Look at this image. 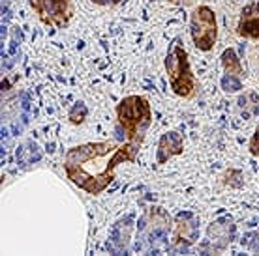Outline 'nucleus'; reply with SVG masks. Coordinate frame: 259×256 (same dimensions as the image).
<instances>
[{"label": "nucleus", "instance_id": "4468645a", "mask_svg": "<svg viewBox=\"0 0 259 256\" xmlns=\"http://www.w3.org/2000/svg\"><path fill=\"white\" fill-rule=\"evenodd\" d=\"M246 103H248V97H246V95L239 97V105H240V107H246Z\"/></svg>", "mask_w": 259, "mask_h": 256}, {"label": "nucleus", "instance_id": "1a4fd4ad", "mask_svg": "<svg viewBox=\"0 0 259 256\" xmlns=\"http://www.w3.org/2000/svg\"><path fill=\"white\" fill-rule=\"evenodd\" d=\"M222 64H223L225 71H227V75H237V77L242 75V64L233 49H225L222 52Z\"/></svg>", "mask_w": 259, "mask_h": 256}, {"label": "nucleus", "instance_id": "0eeeda50", "mask_svg": "<svg viewBox=\"0 0 259 256\" xmlns=\"http://www.w3.org/2000/svg\"><path fill=\"white\" fill-rule=\"evenodd\" d=\"M184 148V140L177 131H169L165 135H161L158 142V163H165L173 155H178Z\"/></svg>", "mask_w": 259, "mask_h": 256}, {"label": "nucleus", "instance_id": "ddd939ff", "mask_svg": "<svg viewBox=\"0 0 259 256\" xmlns=\"http://www.w3.org/2000/svg\"><path fill=\"white\" fill-rule=\"evenodd\" d=\"M92 2H96V4H120L122 0H92Z\"/></svg>", "mask_w": 259, "mask_h": 256}, {"label": "nucleus", "instance_id": "6e6552de", "mask_svg": "<svg viewBox=\"0 0 259 256\" xmlns=\"http://www.w3.org/2000/svg\"><path fill=\"white\" fill-rule=\"evenodd\" d=\"M40 157H41V151H40V148L36 146L34 142H28V144H25V146H21L17 150V163H19V166H28L34 161H40Z\"/></svg>", "mask_w": 259, "mask_h": 256}, {"label": "nucleus", "instance_id": "20e7f679", "mask_svg": "<svg viewBox=\"0 0 259 256\" xmlns=\"http://www.w3.org/2000/svg\"><path fill=\"white\" fill-rule=\"evenodd\" d=\"M192 38L195 47L201 51H210L216 43V17L214 12L207 6H199L192 13Z\"/></svg>", "mask_w": 259, "mask_h": 256}, {"label": "nucleus", "instance_id": "9d476101", "mask_svg": "<svg viewBox=\"0 0 259 256\" xmlns=\"http://www.w3.org/2000/svg\"><path fill=\"white\" fill-rule=\"evenodd\" d=\"M86 105L83 101H77L73 105V108L70 110V120H71V124H81V121L86 118Z\"/></svg>", "mask_w": 259, "mask_h": 256}, {"label": "nucleus", "instance_id": "f03ea898", "mask_svg": "<svg viewBox=\"0 0 259 256\" xmlns=\"http://www.w3.org/2000/svg\"><path fill=\"white\" fill-rule=\"evenodd\" d=\"M116 114H118L120 125L124 127L126 140L141 144L145 138V131L148 129L150 120H152L148 101L139 95L124 97L120 105L116 107Z\"/></svg>", "mask_w": 259, "mask_h": 256}, {"label": "nucleus", "instance_id": "f257e3e1", "mask_svg": "<svg viewBox=\"0 0 259 256\" xmlns=\"http://www.w3.org/2000/svg\"><path fill=\"white\" fill-rule=\"evenodd\" d=\"M141 144L126 140L116 146L113 142H96L71 148L64 159L68 178L90 194H98L113 180V170L118 163L135 161Z\"/></svg>", "mask_w": 259, "mask_h": 256}, {"label": "nucleus", "instance_id": "423d86ee", "mask_svg": "<svg viewBox=\"0 0 259 256\" xmlns=\"http://www.w3.org/2000/svg\"><path fill=\"white\" fill-rule=\"evenodd\" d=\"M239 34L242 38L259 39V0H254L242 9L240 23H239Z\"/></svg>", "mask_w": 259, "mask_h": 256}, {"label": "nucleus", "instance_id": "9b49d317", "mask_svg": "<svg viewBox=\"0 0 259 256\" xmlns=\"http://www.w3.org/2000/svg\"><path fill=\"white\" fill-rule=\"evenodd\" d=\"M222 88L225 92H239L242 90V82L237 75H225L222 79Z\"/></svg>", "mask_w": 259, "mask_h": 256}, {"label": "nucleus", "instance_id": "39448f33", "mask_svg": "<svg viewBox=\"0 0 259 256\" xmlns=\"http://www.w3.org/2000/svg\"><path fill=\"white\" fill-rule=\"evenodd\" d=\"M30 6L41 23L57 28H64L73 15V0H30Z\"/></svg>", "mask_w": 259, "mask_h": 256}, {"label": "nucleus", "instance_id": "f8f14e48", "mask_svg": "<svg viewBox=\"0 0 259 256\" xmlns=\"http://www.w3.org/2000/svg\"><path fill=\"white\" fill-rule=\"evenodd\" d=\"M250 151H252V155H259V129L255 131V135L252 137V142H250Z\"/></svg>", "mask_w": 259, "mask_h": 256}, {"label": "nucleus", "instance_id": "7ed1b4c3", "mask_svg": "<svg viewBox=\"0 0 259 256\" xmlns=\"http://www.w3.org/2000/svg\"><path fill=\"white\" fill-rule=\"evenodd\" d=\"M165 69L169 73V82L173 92L180 97H192L195 90V79L192 75L188 54L182 47L180 38H175L169 45V52L165 58Z\"/></svg>", "mask_w": 259, "mask_h": 256}]
</instances>
